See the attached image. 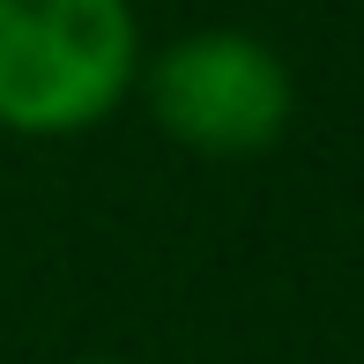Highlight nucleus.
<instances>
[{"instance_id":"1","label":"nucleus","mask_w":364,"mask_h":364,"mask_svg":"<svg viewBox=\"0 0 364 364\" xmlns=\"http://www.w3.org/2000/svg\"><path fill=\"white\" fill-rule=\"evenodd\" d=\"M134 82V0H0V134H90L127 105Z\"/></svg>"},{"instance_id":"2","label":"nucleus","mask_w":364,"mask_h":364,"mask_svg":"<svg viewBox=\"0 0 364 364\" xmlns=\"http://www.w3.org/2000/svg\"><path fill=\"white\" fill-rule=\"evenodd\" d=\"M149 119L193 156H253L290 127L297 82L253 30H186L141 68Z\"/></svg>"},{"instance_id":"3","label":"nucleus","mask_w":364,"mask_h":364,"mask_svg":"<svg viewBox=\"0 0 364 364\" xmlns=\"http://www.w3.org/2000/svg\"><path fill=\"white\" fill-rule=\"evenodd\" d=\"M75 364H119V357H75Z\"/></svg>"}]
</instances>
